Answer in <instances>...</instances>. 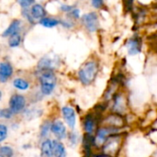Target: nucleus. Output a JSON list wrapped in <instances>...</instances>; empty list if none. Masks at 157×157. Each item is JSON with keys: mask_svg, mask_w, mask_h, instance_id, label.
<instances>
[{"mask_svg": "<svg viewBox=\"0 0 157 157\" xmlns=\"http://www.w3.org/2000/svg\"><path fill=\"white\" fill-rule=\"evenodd\" d=\"M97 157H109V156H106V155H98V156Z\"/></svg>", "mask_w": 157, "mask_h": 157, "instance_id": "obj_31", "label": "nucleus"}, {"mask_svg": "<svg viewBox=\"0 0 157 157\" xmlns=\"http://www.w3.org/2000/svg\"><path fill=\"white\" fill-rule=\"evenodd\" d=\"M45 9L40 4H34L30 9V16L32 18L35 19H41L45 17Z\"/></svg>", "mask_w": 157, "mask_h": 157, "instance_id": "obj_13", "label": "nucleus"}, {"mask_svg": "<svg viewBox=\"0 0 157 157\" xmlns=\"http://www.w3.org/2000/svg\"><path fill=\"white\" fill-rule=\"evenodd\" d=\"M98 72V64L95 61H90L85 63L78 72V76L82 84L90 85L97 77Z\"/></svg>", "mask_w": 157, "mask_h": 157, "instance_id": "obj_1", "label": "nucleus"}, {"mask_svg": "<svg viewBox=\"0 0 157 157\" xmlns=\"http://www.w3.org/2000/svg\"><path fill=\"white\" fill-rule=\"evenodd\" d=\"M121 136L119 134L110 135L103 144L104 155L109 157L117 156L121 151Z\"/></svg>", "mask_w": 157, "mask_h": 157, "instance_id": "obj_2", "label": "nucleus"}, {"mask_svg": "<svg viewBox=\"0 0 157 157\" xmlns=\"http://www.w3.org/2000/svg\"><path fill=\"white\" fill-rule=\"evenodd\" d=\"M125 102L123 100V98L119 96V95H116L115 98H114V104H113V109L118 112V113H121L122 112L124 109H125Z\"/></svg>", "mask_w": 157, "mask_h": 157, "instance_id": "obj_18", "label": "nucleus"}, {"mask_svg": "<svg viewBox=\"0 0 157 157\" xmlns=\"http://www.w3.org/2000/svg\"><path fill=\"white\" fill-rule=\"evenodd\" d=\"M62 112L63 115V118L67 123V125L71 128L74 129L76 121V117H75V111L74 109L71 107H63L62 109Z\"/></svg>", "mask_w": 157, "mask_h": 157, "instance_id": "obj_8", "label": "nucleus"}, {"mask_svg": "<svg viewBox=\"0 0 157 157\" xmlns=\"http://www.w3.org/2000/svg\"><path fill=\"white\" fill-rule=\"evenodd\" d=\"M54 65H55V62L53 59L42 58L38 64V68L41 71H52Z\"/></svg>", "mask_w": 157, "mask_h": 157, "instance_id": "obj_16", "label": "nucleus"}, {"mask_svg": "<svg viewBox=\"0 0 157 157\" xmlns=\"http://www.w3.org/2000/svg\"><path fill=\"white\" fill-rule=\"evenodd\" d=\"M69 139H70V142H71L73 144H76V142H77V135H76L75 133H70V134H69Z\"/></svg>", "mask_w": 157, "mask_h": 157, "instance_id": "obj_29", "label": "nucleus"}, {"mask_svg": "<svg viewBox=\"0 0 157 157\" xmlns=\"http://www.w3.org/2000/svg\"><path fill=\"white\" fill-rule=\"evenodd\" d=\"M41 157H53L52 155V144L51 140H45L41 144Z\"/></svg>", "mask_w": 157, "mask_h": 157, "instance_id": "obj_17", "label": "nucleus"}, {"mask_svg": "<svg viewBox=\"0 0 157 157\" xmlns=\"http://www.w3.org/2000/svg\"><path fill=\"white\" fill-rule=\"evenodd\" d=\"M21 22L20 20H14L11 22V24L8 26V28L2 33L3 37H9L15 33H18V30L20 29Z\"/></svg>", "mask_w": 157, "mask_h": 157, "instance_id": "obj_15", "label": "nucleus"}, {"mask_svg": "<svg viewBox=\"0 0 157 157\" xmlns=\"http://www.w3.org/2000/svg\"><path fill=\"white\" fill-rule=\"evenodd\" d=\"M40 91L43 95L48 96L52 93L56 85V76L52 71H43L40 75Z\"/></svg>", "mask_w": 157, "mask_h": 157, "instance_id": "obj_3", "label": "nucleus"}, {"mask_svg": "<svg viewBox=\"0 0 157 157\" xmlns=\"http://www.w3.org/2000/svg\"><path fill=\"white\" fill-rule=\"evenodd\" d=\"M71 15L75 17V18H78L80 17V10L78 8H74L71 11Z\"/></svg>", "mask_w": 157, "mask_h": 157, "instance_id": "obj_27", "label": "nucleus"}, {"mask_svg": "<svg viewBox=\"0 0 157 157\" xmlns=\"http://www.w3.org/2000/svg\"><path fill=\"white\" fill-rule=\"evenodd\" d=\"M7 136V128L4 124H0V143L6 140Z\"/></svg>", "mask_w": 157, "mask_h": 157, "instance_id": "obj_24", "label": "nucleus"}, {"mask_svg": "<svg viewBox=\"0 0 157 157\" xmlns=\"http://www.w3.org/2000/svg\"><path fill=\"white\" fill-rule=\"evenodd\" d=\"M40 24L45 28H52V27H55L58 24H60V20H58L56 18H52V17H44L43 18L40 19Z\"/></svg>", "mask_w": 157, "mask_h": 157, "instance_id": "obj_19", "label": "nucleus"}, {"mask_svg": "<svg viewBox=\"0 0 157 157\" xmlns=\"http://www.w3.org/2000/svg\"><path fill=\"white\" fill-rule=\"evenodd\" d=\"M18 3H19V5L21 6L22 8H25V9H26L27 7H29V6H31V5L34 3V1H33V0H32V1H31V0H30V1H28V0H21V1H19Z\"/></svg>", "mask_w": 157, "mask_h": 157, "instance_id": "obj_26", "label": "nucleus"}, {"mask_svg": "<svg viewBox=\"0 0 157 157\" xmlns=\"http://www.w3.org/2000/svg\"><path fill=\"white\" fill-rule=\"evenodd\" d=\"M51 131L58 140H63L66 137V128L61 121H55L51 124Z\"/></svg>", "mask_w": 157, "mask_h": 157, "instance_id": "obj_7", "label": "nucleus"}, {"mask_svg": "<svg viewBox=\"0 0 157 157\" xmlns=\"http://www.w3.org/2000/svg\"><path fill=\"white\" fill-rule=\"evenodd\" d=\"M26 106V98L22 95H13L9 100V109L13 114L21 112Z\"/></svg>", "mask_w": 157, "mask_h": 157, "instance_id": "obj_4", "label": "nucleus"}, {"mask_svg": "<svg viewBox=\"0 0 157 157\" xmlns=\"http://www.w3.org/2000/svg\"><path fill=\"white\" fill-rule=\"evenodd\" d=\"M13 86L18 90H27L29 86V84L23 78H16L13 81Z\"/></svg>", "mask_w": 157, "mask_h": 157, "instance_id": "obj_20", "label": "nucleus"}, {"mask_svg": "<svg viewBox=\"0 0 157 157\" xmlns=\"http://www.w3.org/2000/svg\"><path fill=\"white\" fill-rule=\"evenodd\" d=\"M82 21H83L84 25L86 26V28L89 31L94 32V31L98 30V17L95 12H90V13L85 14L82 17Z\"/></svg>", "mask_w": 157, "mask_h": 157, "instance_id": "obj_5", "label": "nucleus"}, {"mask_svg": "<svg viewBox=\"0 0 157 157\" xmlns=\"http://www.w3.org/2000/svg\"><path fill=\"white\" fill-rule=\"evenodd\" d=\"M50 130H51V123L49 121L44 122L40 127V137H42V138L46 137L48 135V132Z\"/></svg>", "mask_w": 157, "mask_h": 157, "instance_id": "obj_23", "label": "nucleus"}, {"mask_svg": "<svg viewBox=\"0 0 157 157\" xmlns=\"http://www.w3.org/2000/svg\"><path fill=\"white\" fill-rule=\"evenodd\" d=\"M1 98H2V93H1V91H0V99H1Z\"/></svg>", "mask_w": 157, "mask_h": 157, "instance_id": "obj_32", "label": "nucleus"}, {"mask_svg": "<svg viewBox=\"0 0 157 157\" xmlns=\"http://www.w3.org/2000/svg\"><path fill=\"white\" fill-rule=\"evenodd\" d=\"M96 127V121L95 119L93 118L92 115H87L86 116L84 120V129L86 132V134L92 135Z\"/></svg>", "mask_w": 157, "mask_h": 157, "instance_id": "obj_14", "label": "nucleus"}, {"mask_svg": "<svg viewBox=\"0 0 157 157\" xmlns=\"http://www.w3.org/2000/svg\"><path fill=\"white\" fill-rule=\"evenodd\" d=\"M52 155L55 157H65L66 156V150L64 145L59 141H52Z\"/></svg>", "mask_w": 157, "mask_h": 157, "instance_id": "obj_10", "label": "nucleus"}, {"mask_svg": "<svg viewBox=\"0 0 157 157\" xmlns=\"http://www.w3.org/2000/svg\"><path fill=\"white\" fill-rule=\"evenodd\" d=\"M113 132H117V129H112V128H109V127L99 128L97 132V136L94 139V144H96L97 146L103 145L104 143L106 142L107 138L109 136L114 134Z\"/></svg>", "mask_w": 157, "mask_h": 157, "instance_id": "obj_6", "label": "nucleus"}, {"mask_svg": "<svg viewBox=\"0 0 157 157\" xmlns=\"http://www.w3.org/2000/svg\"><path fill=\"white\" fill-rule=\"evenodd\" d=\"M106 122H107V127L109 128H112V129H116L117 127H121L124 122H123V120L121 116L115 114V115H111V116H109L106 120Z\"/></svg>", "mask_w": 157, "mask_h": 157, "instance_id": "obj_11", "label": "nucleus"}, {"mask_svg": "<svg viewBox=\"0 0 157 157\" xmlns=\"http://www.w3.org/2000/svg\"><path fill=\"white\" fill-rule=\"evenodd\" d=\"M21 42V36L19 33H15L11 36H9L8 39V45L12 48L17 47Z\"/></svg>", "mask_w": 157, "mask_h": 157, "instance_id": "obj_21", "label": "nucleus"}, {"mask_svg": "<svg viewBox=\"0 0 157 157\" xmlns=\"http://www.w3.org/2000/svg\"><path fill=\"white\" fill-rule=\"evenodd\" d=\"M14 155L13 149L9 146H2L0 147V156L12 157Z\"/></svg>", "mask_w": 157, "mask_h": 157, "instance_id": "obj_22", "label": "nucleus"}, {"mask_svg": "<svg viewBox=\"0 0 157 157\" xmlns=\"http://www.w3.org/2000/svg\"><path fill=\"white\" fill-rule=\"evenodd\" d=\"M13 113L10 111L9 109H1L0 110V118L1 119H6V120H8L12 117Z\"/></svg>", "mask_w": 157, "mask_h": 157, "instance_id": "obj_25", "label": "nucleus"}, {"mask_svg": "<svg viewBox=\"0 0 157 157\" xmlns=\"http://www.w3.org/2000/svg\"><path fill=\"white\" fill-rule=\"evenodd\" d=\"M61 9L63 10V11H65V12H70L72 9H73V7L71 6H67V5H63L62 6H61Z\"/></svg>", "mask_w": 157, "mask_h": 157, "instance_id": "obj_30", "label": "nucleus"}, {"mask_svg": "<svg viewBox=\"0 0 157 157\" xmlns=\"http://www.w3.org/2000/svg\"><path fill=\"white\" fill-rule=\"evenodd\" d=\"M129 54L134 55L141 52V42L138 39H130L127 42Z\"/></svg>", "mask_w": 157, "mask_h": 157, "instance_id": "obj_12", "label": "nucleus"}, {"mask_svg": "<svg viewBox=\"0 0 157 157\" xmlns=\"http://www.w3.org/2000/svg\"><path fill=\"white\" fill-rule=\"evenodd\" d=\"M91 4H92V6H93L94 7L98 8V7H100L104 3H103V1H101V0H94V1L91 2Z\"/></svg>", "mask_w": 157, "mask_h": 157, "instance_id": "obj_28", "label": "nucleus"}, {"mask_svg": "<svg viewBox=\"0 0 157 157\" xmlns=\"http://www.w3.org/2000/svg\"><path fill=\"white\" fill-rule=\"evenodd\" d=\"M13 68L7 62L0 63V83H5L12 75Z\"/></svg>", "mask_w": 157, "mask_h": 157, "instance_id": "obj_9", "label": "nucleus"}, {"mask_svg": "<svg viewBox=\"0 0 157 157\" xmlns=\"http://www.w3.org/2000/svg\"><path fill=\"white\" fill-rule=\"evenodd\" d=\"M0 157H2V156H0Z\"/></svg>", "mask_w": 157, "mask_h": 157, "instance_id": "obj_33", "label": "nucleus"}]
</instances>
